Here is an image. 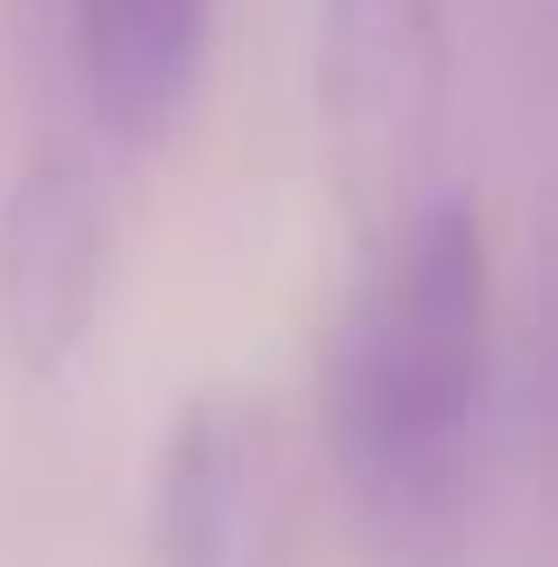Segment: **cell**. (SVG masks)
Wrapping results in <instances>:
<instances>
[{"mask_svg":"<svg viewBox=\"0 0 558 567\" xmlns=\"http://www.w3.org/2000/svg\"><path fill=\"white\" fill-rule=\"evenodd\" d=\"M215 0H75L84 103L112 140H158L196 103Z\"/></svg>","mask_w":558,"mask_h":567,"instance_id":"obj_5","label":"cell"},{"mask_svg":"<svg viewBox=\"0 0 558 567\" xmlns=\"http://www.w3.org/2000/svg\"><path fill=\"white\" fill-rule=\"evenodd\" d=\"M158 567H298L308 558V465L270 400L196 391L149 465Z\"/></svg>","mask_w":558,"mask_h":567,"instance_id":"obj_3","label":"cell"},{"mask_svg":"<svg viewBox=\"0 0 558 567\" xmlns=\"http://www.w3.org/2000/svg\"><path fill=\"white\" fill-rule=\"evenodd\" d=\"M112 289V215L75 150L19 158L0 196V336L29 372H65Z\"/></svg>","mask_w":558,"mask_h":567,"instance_id":"obj_4","label":"cell"},{"mask_svg":"<svg viewBox=\"0 0 558 567\" xmlns=\"http://www.w3.org/2000/svg\"><path fill=\"white\" fill-rule=\"evenodd\" d=\"M317 353V437L391 558H437L494 391V243L475 196L418 186L382 224Z\"/></svg>","mask_w":558,"mask_h":567,"instance_id":"obj_1","label":"cell"},{"mask_svg":"<svg viewBox=\"0 0 558 567\" xmlns=\"http://www.w3.org/2000/svg\"><path fill=\"white\" fill-rule=\"evenodd\" d=\"M317 112L363 224L410 205L447 131V0H317Z\"/></svg>","mask_w":558,"mask_h":567,"instance_id":"obj_2","label":"cell"}]
</instances>
